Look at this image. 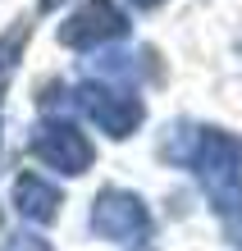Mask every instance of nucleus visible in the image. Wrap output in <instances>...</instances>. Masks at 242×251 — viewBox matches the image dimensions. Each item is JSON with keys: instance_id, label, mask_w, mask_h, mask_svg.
<instances>
[{"instance_id": "obj_3", "label": "nucleus", "mask_w": 242, "mask_h": 251, "mask_svg": "<svg viewBox=\"0 0 242 251\" xmlns=\"http://www.w3.org/2000/svg\"><path fill=\"white\" fill-rule=\"evenodd\" d=\"M92 233L105 242L128 247V251H146V242L156 238V224H151V210L137 192L101 187L96 201H92Z\"/></svg>"}, {"instance_id": "obj_9", "label": "nucleus", "mask_w": 242, "mask_h": 251, "mask_svg": "<svg viewBox=\"0 0 242 251\" xmlns=\"http://www.w3.org/2000/svg\"><path fill=\"white\" fill-rule=\"evenodd\" d=\"M128 5H137V9H156V5H164V0H128Z\"/></svg>"}, {"instance_id": "obj_6", "label": "nucleus", "mask_w": 242, "mask_h": 251, "mask_svg": "<svg viewBox=\"0 0 242 251\" xmlns=\"http://www.w3.org/2000/svg\"><path fill=\"white\" fill-rule=\"evenodd\" d=\"M59 205H64V192H59L46 174H19L14 178V210H19L27 224H55Z\"/></svg>"}, {"instance_id": "obj_8", "label": "nucleus", "mask_w": 242, "mask_h": 251, "mask_svg": "<svg viewBox=\"0 0 242 251\" xmlns=\"http://www.w3.org/2000/svg\"><path fill=\"white\" fill-rule=\"evenodd\" d=\"M229 242H233V251H242V210L229 219Z\"/></svg>"}, {"instance_id": "obj_5", "label": "nucleus", "mask_w": 242, "mask_h": 251, "mask_svg": "<svg viewBox=\"0 0 242 251\" xmlns=\"http://www.w3.org/2000/svg\"><path fill=\"white\" fill-rule=\"evenodd\" d=\"M124 37H128V14L114 0H82L59 23V41L69 50H96V46H110V41H124Z\"/></svg>"}, {"instance_id": "obj_1", "label": "nucleus", "mask_w": 242, "mask_h": 251, "mask_svg": "<svg viewBox=\"0 0 242 251\" xmlns=\"http://www.w3.org/2000/svg\"><path fill=\"white\" fill-rule=\"evenodd\" d=\"M160 160H169L174 169H188L201 183L210 210L219 219H233L242 210V137L224 132L215 124H169L160 142Z\"/></svg>"}, {"instance_id": "obj_10", "label": "nucleus", "mask_w": 242, "mask_h": 251, "mask_svg": "<svg viewBox=\"0 0 242 251\" xmlns=\"http://www.w3.org/2000/svg\"><path fill=\"white\" fill-rule=\"evenodd\" d=\"M59 5H69V0H41V9H46V14H51V9H59Z\"/></svg>"}, {"instance_id": "obj_2", "label": "nucleus", "mask_w": 242, "mask_h": 251, "mask_svg": "<svg viewBox=\"0 0 242 251\" xmlns=\"http://www.w3.org/2000/svg\"><path fill=\"white\" fill-rule=\"evenodd\" d=\"M73 105L82 110V119L92 128H101L105 137H114V142H128L133 132L142 128V119H146L142 96H133L128 87L105 82V78L78 82V87H73Z\"/></svg>"}, {"instance_id": "obj_7", "label": "nucleus", "mask_w": 242, "mask_h": 251, "mask_svg": "<svg viewBox=\"0 0 242 251\" xmlns=\"http://www.w3.org/2000/svg\"><path fill=\"white\" fill-rule=\"evenodd\" d=\"M5 251H51V247H46V242H37V238H32V233H14V238H9V247H5Z\"/></svg>"}, {"instance_id": "obj_4", "label": "nucleus", "mask_w": 242, "mask_h": 251, "mask_svg": "<svg viewBox=\"0 0 242 251\" xmlns=\"http://www.w3.org/2000/svg\"><path fill=\"white\" fill-rule=\"evenodd\" d=\"M27 155H32L37 165L64 174V178H78V174H87L96 165L92 137H87L82 124H73V119H41L32 128V137H27Z\"/></svg>"}]
</instances>
